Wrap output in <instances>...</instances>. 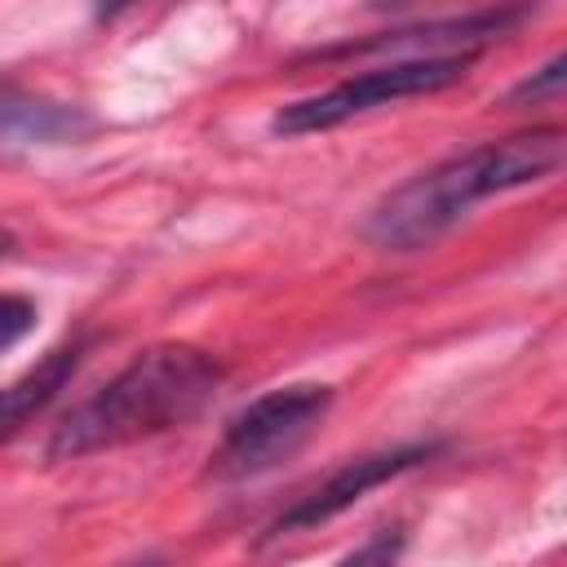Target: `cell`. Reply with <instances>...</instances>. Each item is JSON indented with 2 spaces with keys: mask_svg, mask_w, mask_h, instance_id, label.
Wrapping results in <instances>:
<instances>
[{
  "mask_svg": "<svg viewBox=\"0 0 567 567\" xmlns=\"http://www.w3.org/2000/svg\"><path fill=\"white\" fill-rule=\"evenodd\" d=\"M31 319H35V306H31L27 297L9 292V297H4V306H0V323H4V332H0V346H4V350H13V346L22 341V332L31 328Z\"/></svg>",
  "mask_w": 567,
  "mask_h": 567,
  "instance_id": "10",
  "label": "cell"
},
{
  "mask_svg": "<svg viewBox=\"0 0 567 567\" xmlns=\"http://www.w3.org/2000/svg\"><path fill=\"white\" fill-rule=\"evenodd\" d=\"M93 128V120L80 106L49 102V97H27L13 84L4 89V142L9 146H58V142H80Z\"/></svg>",
  "mask_w": 567,
  "mask_h": 567,
  "instance_id": "7",
  "label": "cell"
},
{
  "mask_svg": "<svg viewBox=\"0 0 567 567\" xmlns=\"http://www.w3.org/2000/svg\"><path fill=\"white\" fill-rule=\"evenodd\" d=\"M474 53H434V58H390L385 66H372V71H359L315 97H301V102H288L275 111L270 128L284 133V137H301V133H323V128H337L363 111H377L385 102H399V97H421V93H439L447 84H456L465 71H470Z\"/></svg>",
  "mask_w": 567,
  "mask_h": 567,
  "instance_id": "4",
  "label": "cell"
},
{
  "mask_svg": "<svg viewBox=\"0 0 567 567\" xmlns=\"http://www.w3.org/2000/svg\"><path fill=\"white\" fill-rule=\"evenodd\" d=\"M133 4H142V0H93V13L106 22V18H120V13L133 9Z\"/></svg>",
  "mask_w": 567,
  "mask_h": 567,
  "instance_id": "11",
  "label": "cell"
},
{
  "mask_svg": "<svg viewBox=\"0 0 567 567\" xmlns=\"http://www.w3.org/2000/svg\"><path fill=\"white\" fill-rule=\"evenodd\" d=\"M567 93V49L554 53L545 66H536L532 75H523L514 89H509V102H545V97H558Z\"/></svg>",
  "mask_w": 567,
  "mask_h": 567,
  "instance_id": "9",
  "label": "cell"
},
{
  "mask_svg": "<svg viewBox=\"0 0 567 567\" xmlns=\"http://www.w3.org/2000/svg\"><path fill=\"white\" fill-rule=\"evenodd\" d=\"M221 385V363L195 346H151L133 354L102 390L75 403L49 434V461H80L89 452L155 439L186 425Z\"/></svg>",
  "mask_w": 567,
  "mask_h": 567,
  "instance_id": "2",
  "label": "cell"
},
{
  "mask_svg": "<svg viewBox=\"0 0 567 567\" xmlns=\"http://www.w3.org/2000/svg\"><path fill=\"white\" fill-rule=\"evenodd\" d=\"M328 408H332V385L297 381V385L266 390L261 399H252L248 408H239L226 421L221 443L208 456V474L257 478V474L284 465L288 456H297L306 447V439L319 430Z\"/></svg>",
  "mask_w": 567,
  "mask_h": 567,
  "instance_id": "3",
  "label": "cell"
},
{
  "mask_svg": "<svg viewBox=\"0 0 567 567\" xmlns=\"http://www.w3.org/2000/svg\"><path fill=\"white\" fill-rule=\"evenodd\" d=\"M434 452H439V443H403V447H385V452L354 456V461H346L341 470H332L323 483H315L306 496H297V501L270 523V532H275V536H284V532H310V527L337 518L341 509H350V505H354L359 496H368L372 487H381V483L408 474L412 465L430 461Z\"/></svg>",
  "mask_w": 567,
  "mask_h": 567,
  "instance_id": "5",
  "label": "cell"
},
{
  "mask_svg": "<svg viewBox=\"0 0 567 567\" xmlns=\"http://www.w3.org/2000/svg\"><path fill=\"white\" fill-rule=\"evenodd\" d=\"M567 168V124H536L408 177L368 213L363 235L385 252H416L443 239L478 199Z\"/></svg>",
  "mask_w": 567,
  "mask_h": 567,
  "instance_id": "1",
  "label": "cell"
},
{
  "mask_svg": "<svg viewBox=\"0 0 567 567\" xmlns=\"http://www.w3.org/2000/svg\"><path fill=\"white\" fill-rule=\"evenodd\" d=\"M532 13V0H509L496 9H478V13H461V18H439V22H416V27H399L372 40H354L341 44L332 53H394V58H434V53H478L483 44L509 35L523 18Z\"/></svg>",
  "mask_w": 567,
  "mask_h": 567,
  "instance_id": "6",
  "label": "cell"
},
{
  "mask_svg": "<svg viewBox=\"0 0 567 567\" xmlns=\"http://www.w3.org/2000/svg\"><path fill=\"white\" fill-rule=\"evenodd\" d=\"M84 350H89V341H84V337H71V341L53 346L31 372H22V377L4 390V430H9V434H18L40 408H49V403L58 399V390L75 377Z\"/></svg>",
  "mask_w": 567,
  "mask_h": 567,
  "instance_id": "8",
  "label": "cell"
}]
</instances>
